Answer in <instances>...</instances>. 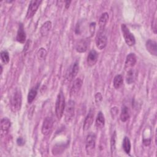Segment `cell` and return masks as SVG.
<instances>
[{"label": "cell", "instance_id": "cell-1", "mask_svg": "<svg viewBox=\"0 0 157 157\" xmlns=\"http://www.w3.org/2000/svg\"><path fill=\"white\" fill-rule=\"evenodd\" d=\"M65 109V98L62 91H60L58 94L55 104V114L59 120L63 115Z\"/></svg>", "mask_w": 157, "mask_h": 157}, {"label": "cell", "instance_id": "cell-25", "mask_svg": "<svg viewBox=\"0 0 157 157\" xmlns=\"http://www.w3.org/2000/svg\"><path fill=\"white\" fill-rule=\"evenodd\" d=\"M78 69H79V66H78V62H75L72 67V69L71 70V72L69 74V78L70 79H72L74 78L77 75V73L78 72Z\"/></svg>", "mask_w": 157, "mask_h": 157}, {"label": "cell", "instance_id": "cell-19", "mask_svg": "<svg viewBox=\"0 0 157 157\" xmlns=\"http://www.w3.org/2000/svg\"><path fill=\"white\" fill-rule=\"evenodd\" d=\"M109 20V14L107 12L103 13L99 20V30H104L105 25L107 23Z\"/></svg>", "mask_w": 157, "mask_h": 157}, {"label": "cell", "instance_id": "cell-29", "mask_svg": "<svg viewBox=\"0 0 157 157\" xmlns=\"http://www.w3.org/2000/svg\"><path fill=\"white\" fill-rule=\"evenodd\" d=\"M102 100V96L101 93H97L95 94V101L97 104H99Z\"/></svg>", "mask_w": 157, "mask_h": 157}, {"label": "cell", "instance_id": "cell-32", "mask_svg": "<svg viewBox=\"0 0 157 157\" xmlns=\"http://www.w3.org/2000/svg\"><path fill=\"white\" fill-rule=\"evenodd\" d=\"M152 29L154 32V33H156V17L154 18L153 21H152Z\"/></svg>", "mask_w": 157, "mask_h": 157}, {"label": "cell", "instance_id": "cell-7", "mask_svg": "<svg viewBox=\"0 0 157 157\" xmlns=\"http://www.w3.org/2000/svg\"><path fill=\"white\" fill-rule=\"evenodd\" d=\"M53 126V119L50 117H47L44 120V121L42 123V129H41L42 133L44 136L48 135L52 130Z\"/></svg>", "mask_w": 157, "mask_h": 157}, {"label": "cell", "instance_id": "cell-33", "mask_svg": "<svg viewBox=\"0 0 157 157\" xmlns=\"http://www.w3.org/2000/svg\"><path fill=\"white\" fill-rule=\"evenodd\" d=\"M25 140L22 138V137H18L17 140V144L19 145V146H22L25 144Z\"/></svg>", "mask_w": 157, "mask_h": 157}, {"label": "cell", "instance_id": "cell-34", "mask_svg": "<svg viewBox=\"0 0 157 157\" xmlns=\"http://www.w3.org/2000/svg\"><path fill=\"white\" fill-rule=\"evenodd\" d=\"M150 142H151V140L150 139H144L143 140V143L145 145L147 146V145H149L150 144Z\"/></svg>", "mask_w": 157, "mask_h": 157}, {"label": "cell", "instance_id": "cell-11", "mask_svg": "<svg viewBox=\"0 0 157 157\" xmlns=\"http://www.w3.org/2000/svg\"><path fill=\"white\" fill-rule=\"evenodd\" d=\"M11 123L9 118L5 117L3 118L1 121V135L2 136L3 135H6L10 127Z\"/></svg>", "mask_w": 157, "mask_h": 157}, {"label": "cell", "instance_id": "cell-2", "mask_svg": "<svg viewBox=\"0 0 157 157\" xmlns=\"http://www.w3.org/2000/svg\"><path fill=\"white\" fill-rule=\"evenodd\" d=\"M22 102V96L21 91L17 90L12 96L10 101L11 110L13 112H17L20 110Z\"/></svg>", "mask_w": 157, "mask_h": 157}, {"label": "cell", "instance_id": "cell-4", "mask_svg": "<svg viewBox=\"0 0 157 157\" xmlns=\"http://www.w3.org/2000/svg\"><path fill=\"white\" fill-rule=\"evenodd\" d=\"M121 29L123 33V36L124 37V39L125 40V42L126 44L129 46H132L136 43V40L134 35L132 33H131L128 29V28L126 26V25L122 24L121 25Z\"/></svg>", "mask_w": 157, "mask_h": 157}, {"label": "cell", "instance_id": "cell-27", "mask_svg": "<svg viewBox=\"0 0 157 157\" xmlns=\"http://www.w3.org/2000/svg\"><path fill=\"white\" fill-rule=\"evenodd\" d=\"M47 52L46 50L44 48H40L37 53V58L40 61L45 60V59L47 56Z\"/></svg>", "mask_w": 157, "mask_h": 157}, {"label": "cell", "instance_id": "cell-16", "mask_svg": "<svg viewBox=\"0 0 157 157\" xmlns=\"http://www.w3.org/2000/svg\"><path fill=\"white\" fill-rule=\"evenodd\" d=\"M147 50L149 52V53L151 55H153L154 56H156L157 55V46H156V42L155 40H148L146 42L145 44Z\"/></svg>", "mask_w": 157, "mask_h": 157}, {"label": "cell", "instance_id": "cell-6", "mask_svg": "<svg viewBox=\"0 0 157 157\" xmlns=\"http://www.w3.org/2000/svg\"><path fill=\"white\" fill-rule=\"evenodd\" d=\"M107 38L105 34L104 30H99L98 34L96 37V47L99 49L102 50L107 45Z\"/></svg>", "mask_w": 157, "mask_h": 157}, {"label": "cell", "instance_id": "cell-35", "mask_svg": "<svg viewBox=\"0 0 157 157\" xmlns=\"http://www.w3.org/2000/svg\"><path fill=\"white\" fill-rule=\"evenodd\" d=\"M65 2H66V8L67 9V8L69 7V5H70L71 1H66Z\"/></svg>", "mask_w": 157, "mask_h": 157}, {"label": "cell", "instance_id": "cell-9", "mask_svg": "<svg viewBox=\"0 0 157 157\" xmlns=\"http://www.w3.org/2000/svg\"><path fill=\"white\" fill-rule=\"evenodd\" d=\"M136 61H137L136 56L134 53H131L128 54L126 58L124 68L128 71L129 69H131L132 67L135 66Z\"/></svg>", "mask_w": 157, "mask_h": 157}, {"label": "cell", "instance_id": "cell-20", "mask_svg": "<svg viewBox=\"0 0 157 157\" xmlns=\"http://www.w3.org/2000/svg\"><path fill=\"white\" fill-rule=\"evenodd\" d=\"M130 117V112L129 109L128 107L124 106L122 109L120 113V120L123 122L126 121Z\"/></svg>", "mask_w": 157, "mask_h": 157}, {"label": "cell", "instance_id": "cell-12", "mask_svg": "<svg viewBox=\"0 0 157 157\" xmlns=\"http://www.w3.org/2000/svg\"><path fill=\"white\" fill-rule=\"evenodd\" d=\"M98 53H97V52L95 50H91L87 56V59H86L87 64L89 66H94L96 63L98 61Z\"/></svg>", "mask_w": 157, "mask_h": 157}, {"label": "cell", "instance_id": "cell-28", "mask_svg": "<svg viewBox=\"0 0 157 157\" xmlns=\"http://www.w3.org/2000/svg\"><path fill=\"white\" fill-rule=\"evenodd\" d=\"M1 58L4 64H7L9 61V55L7 51H2L1 52Z\"/></svg>", "mask_w": 157, "mask_h": 157}, {"label": "cell", "instance_id": "cell-18", "mask_svg": "<svg viewBox=\"0 0 157 157\" xmlns=\"http://www.w3.org/2000/svg\"><path fill=\"white\" fill-rule=\"evenodd\" d=\"M96 126L98 129H102L105 124V118L104 114L102 113V112H99L97 115L96 119V123H95Z\"/></svg>", "mask_w": 157, "mask_h": 157}, {"label": "cell", "instance_id": "cell-26", "mask_svg": "<svg viewBox=\"0 0 157 157\" xmlns=\"http://www.w3.org/2000/svg\"><path fill=\"white\" fill-rule=\"evenodd\" d=\"M116 137H117V135H116V132L114 131L112 137H111V139H110V150H111V153H113L115 152V149H116Z\"/></svg>", "mask_w": 157, "mask_h": 157}, {"label": "cell", "instance_id": "cell-5", "mask_svg": "<svg viewBox=\"0 0 157 157\" xmlns=\"http://www.w3.org/2000/svg\"><path fill=\"white\" fill-rule=\"evenodd\" d=\"M75 102L72 100H69L65 107V121L69 123L74 117Z\"/></svg>", "mask_w": 157, "mask_h": 157}, {"label": "cell", "instance_id": "cell-14", "mask_svg": "<svg viewBox=\"0 0 157 157\" xmlns=\"http://www.w3.org/2000/svg\"><path fill=\"white\" fill-rule=\"evenodd\" d=\"M82 83H83L82 80L80 78H77L74 80V83H73L72 86L71 90V96H74L78 94V93L79 92V91L82 86Z\"/></svg>", "mask_w": 157, "mask_h": 157}, {"label": "cell", "instance_id": "cell-13", "mask_svg": "<svg viewBox=\"0 0 157 157\" xmlns=\"http://www.w3.org/2000/svg\"><path fill=\"white\" fill-rule=\"evenodd\" d=\"M89 45V42L87 39H82L78 41L77 44L75 49L76 51L78 53H83L87 50L88 47Z\"/></svg>", "mask_w": 157, "mask_h": 157}, {"label": "cell", "instance_id": "cell-24", "mask_svg": "<svg viewBox=\"0 0 157 157\" xmlns=\"http://www.w3.org/2000/svg\"><path fill=\"white\" fill-rule=\"evenodd\" d=\"M123 83V78L121 75H117L115 76L113 78V86L116 88L118 89L119 88Z\"/></svg>", "mask_w": 157, "mask_h": 157}, {"label": "cell", "instance_id": "cell-21", "mask_svg": "<svg viewBox=\"0 0 157 157\" xmlns=\"http://www.w3.org/2000/svg\"><path fill=\"white\" fill-rule=\"evenodd\" d=\"M37 88L38 86L33 88L29 91L28 94V102L29 104H31L36 98L37 94Z\"/></svg>", "mask_w": 157, "mask_h": 157}, {"label": "cell", "instance_id": "cell-10", "mask_svg": "<svg viewBox=\"0 0 157 157\" xmlns=\"http://www.w3.org/2000/svg\"><path fill=\"white\" fill-rule=\"evenodd\" d=\"M94 110L93 109H91L84 121V123L83 125V129L84 131L88 130L92 125L94 120Z\"/></svg>", "mask_w": 157, "mask_h": 157}, {"label": "cell", "instance_id": "cell-3", "mask_svg": "<svg viewBox=\"0 0 157 157\" xmlns=\"http://www.w3.org/2000/svg\"><path fill=\"white\" fill-rule=\"evenodd\" d=\"M86 151L88 155H92L94 153L96 147V135L93 133H89L86 138Z\"/></svg>", "mask_w": 157, "mask_h": 157}, {"label": "cell", "instance_id": "cell-23", "mask_svg": "<svg viewBox=\"0 0 157 157\" xmlns=\"http://www.w3.org/2000/svg\"><path fill=\"white\" fill-rule=\"evenodd\" d=\"M136 78V74L134 71L132 69H129L128 71L126 76V80L127 83L131 84L132 83Z\"/></svg>", "mask_w": 157, "mask_h": 157}, {"label": "cell", "instance_id": "cell-30", "mask_svg": "<svg viewBox=\"0 0 157 157\" xmlns=\"http://www.w3.org/2000/svg\"><path fill=\"white\" fill-rule=\"evenodd\" d=\"M95 27H96V23L93 22L91 23L90 25V31L91 35H93L94 33V29H95Z\"/></svg>", "mask_w": 157, "mask_h": 157}, {"label": "cell", "instance_id": "cell-22", "mask_svg": "<svg viewBox=\"0 0 157 157\" xmlns=\"http://www.w3.org/2000/svg\"><path fill=\"white\" fill-rule=\"evenodd\" d=\"M123 148L126 154H129L131 151V142L128 137H124L123 140Z\"/></svg>", "mask_w": 157, "mask_h": 157}, {"label": "cell", "instance_id": "cell-8", "mask_svg": "<svg viewBox=\"0 0 157 157\" xmlns=\"http://www.w3.org/2000/svg\"><path fill=\"white\" fill-rule=\"evenodd\" d=\"M41 2L42 1L39 0H33L30 2L26 13L27 18H31L34 15Z\"/></svg>", "mask_w": 157, "mask_h": 157}, {"label": "cell", "instance_id": "cell-17", "mask_svg": "<svg viewBox=\"0 0 157 157\" xmlns=\"http://www.w3.org/2000/svg\"><path fill=\"white\" fill-rule=\"evenodd\" d=\"M52 28V23L50 21H47L45 22L40 29V34L42 36H46L50 32V29Z\"/></svg>", "mask_w": 157, "mask_h": 157}, {"label": "cell", "instance_id": "cell-15", "mask_svg": "<svg viewBox=\"0 0 157 157\" xmlns=\"http://www.w3.org/2000/svg\"><path fill=\"white\" fill-rule=\"evenodd\" d=\"M26 36L24 30L23 25L22 23H20L18 26L16 39L18 42L23 44L26 40Z\"/></svg>", "mask_w": 157, "mask_h": 157}, {"label": "cell", "instance_id": "cell-31", "mask_svg": "<svg viewBox=\"0 0 157 157\" xmlns=\"http://www.w3.org/2000/svg\"><path fill=\"white\" fill-rule=\"evenodd\" d=\"M118 112V109L117 107H113L111 109V114L112 115V117H115L117 115V113Z\"/></svg>", "mask_w": 157, "mask_h": 157}]
</instances>
